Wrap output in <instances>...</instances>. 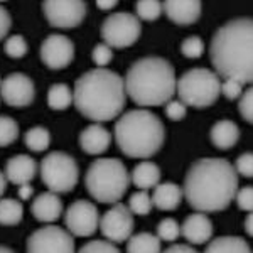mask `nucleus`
I'll return each instance as SVG.
<instances>
[{
    "label": "nucleus",
    "mask_w": 253,
    "mask_h": 253,
    "mask_svg": "<svg viewBox=\"0 0 253 253\" xmlns=\"http://www.w3.org/2000/svg\"><path fill=\"white\" fill-rule=\"evenodd\" d=\"M238 174L233 164L221 157H203L189 166L184 177V194L198 213H219L235 199Z\"/></svg>",
    "instance_id": "nucleus-1"
},
{
    "label": "nucleus",
    "mask_w": 253,
    "mask_h": 253,
    "mask_svg": "<svg viewBox=\"0 0 253 253\" xmlns=\"http://www.w3.org/2000/svg\"><path fill=\"white\" fill-rule=\"evenodd\" d=\"M210 58L218 76L235 80L243 86L250 84L253 81L252 17H236L224 22L211 39Z\"/></svg>",
    "instance_id": "nucleus-2"
},
{
    "label": "nucleus",
    "mask_w": 253,
    "mask_h": 253,
    "mask_svg": "<svg viewBox=\"0 0 253 253\" xmlns=\"http://www.w3.org/2000/svg\"><path fill=\"white\" fill-rule=\"evenodd\" d=\"M126 103L124 78L107 68L89 69L73 89V105L88 120L101 124L118 118Z\"/></svg>",
    "instance_id": "nucleus-3"
},
{
    "label": "nucleus",
    "mask_w": 253,
    "mask_h": 253,
    "mask_svg": "<svg viewBox=\"0 0 253 253\" xmlns=\"http://www.w3.org/2000/svg\"><path fill=\"white\" fill-rule=\"evenodd\" d=\"M175 71L161 56H145L128 68L124 84L130 100L142 108L161 107L175 93Z\"/></svg>",
    "instance_id": "nucleus-4"
},
{
    "label": "nucleus",
    "mask_w": 253,
    "mask_h": 253,
    "mask_svg": "<svg viewBox=\"0 0 253 253\" xmlns=\"http://www.w3.org/2000/svg\"><path fill=\"white\" fill-rule=\"evenodd\" d=\"M113 135L124 156L149 159L164 145L166 126L156 113L147 108H135L118 118Z\"/></svg>",
    "instance_id": "nucleus-5"
},
{
    "label": "nucleus",
    "mask_w": 253,
    "mask_h": 253,
    "mask_svg": "<svg viewBox=\"0 0 253 253\" xmlns=\"http://www.w3.org/2000/svg\"><path fill=\"white\" fill-rule=\"evenodd\" d=\"M88 194L98 203H120L130 186V174L120 159H96L84 174Z\"/></svg>",
    "instance_id": "nucleus-6"
},
{
    "label": "nucleus",
    "mask_w": 253,
    "mask_h": 253,
    "mask_svg": "<svg viewBox=\"0 0 253 253\" xmlns=\"http://www.w3.org/2000/svg\"><path fill=\"white\" fill-rule=\"evenodd\" d=\"M221 80L214 71L208 68H193L182 73L181 78L175 81V91L179 101L184 107L208 108L219 98Z\"/></svg>",
    "instance_id": "nucleus-7"
},
{
    "label": "nucleus",
    "mask_w": 253,
    "mask_h": 253,
    "mask_svg": "<svg viewBox=\"0 0 253 253\" xmlns=\"http://www.w3.org/2000/svg\"><path fill=\"white\" fill-rule=\"evenodd\" d=\"M41 181L54 194L71 193L80 179V167L73 156L61 150L49 152L39 166Z\"/></svg>",
    "instance_id": "nucleus-8"
},
{
    "label": "nucleus",
    "mask_w": 253,
    "mask_h": 253,
    "mask_svg": "<svg viewBox=\"0 0 253 253\" xmlns=\"http://www.w3.org/2000/svg\"><path fill=\"white\" fill-rule=\"evenodd\" d=\"M140 34V20L130 12H113L101 24V38L108 47H130L137 42Z\"/></svg>",
    "instance_id": "nucleus-9"
},
{
    "label": "nucleus",
    "mask_w": 253,
    "mask_h": 253,
    "mask_svg": "<svg viewBox=\"0 0 253 253\" xmlns=\"http://www.w3.org/2000/svg\"><path fill=\"white\" fill-rule=\"evenodd\" d=\"M27 253H76L75 240L61 226H42L36 230L26 243Z\"/></svg>",
    "instance_id": "nucleus-10"
},
{
    "label": "nucleus",
    "mask_w": 253,
    "mask_h": 253,
    "mask_svg": "<svg viewBox=\"0 0 253 253\" xmlns=\"http://www.w3.org/2000/svg\"><path fill=\"white\" fill-rule=\"evenodd\" d=\"M42 10L49 26L58 29L78 27L86 17V3L81 0H46Z\"/></svg>",
    "instance_id": "nucleus-11"
},
{
    "label": "nucleus",
    "mask_w": 253,
    "mask_h": 253,
    "mask_svg": "<svg viewBox=\"0 0 253 253\" xmlns=\"http://www.w3.org/2000/svg\"><path fill=\"white\" fill-rule=\"evenodd\" d=\"M64 224L73 236H81V238L91 236L100 224V214H98L96 206L86 199H78L71 203L64 211Z\"/></svg>",
    "instance_id": "nucleus-12"
},
{
    "label": "nucleus",
    "mask_w": 253,
    "mask_h": 253,
    "mask_svg": "<svg viewBox=\"0 0 253 253\" xmlns=\"http://www.w3.org/2000/svg\"><path fill=\"white\" fill-rule=\"evenodd\" d=\"M100 230L110 243H122L133 233V214L124 203H115L100 218Z\"/></svg>",
    "instance_id": "nucleus-13"
},
{
    "label": "nucleus",
    "mask_w": 253,
    "mask_h": 253,
    "mask_svg": "<svg viewBox=\"0 0 253 253\" xmlns=\"http://www.w3.org/2000/svg\"><path fill=\"white\" fill-rule=\"evenodd\" d=\"M0 98L12 108L29 107L36 98L34 81L24 73H10L0 81Z\"/></svg>",
    "instance_id": "nucleus-14"
},
{
    "label": "nucleus",
    "mask_w": 253,
    "mask_h": 253,
    "mask_svg": "<svg viewBox=\"0 0 253 253\" xmlns=\"http://www.w3.org/2000/svg\"><path fill=\"white\" fill-rule=\"evenodd\" d=\"M39 54L49 69H63L75 59V44L63 34H51L42 41Z\"/></svg>",
    "instance_id": "nucleus-15"
},
{
    "label": "nucleus",
    "mask_w": 253,
    "mask_h": 253,
    "mask_svg": "<svg viewBox=\"0 0 253 253\" xmlns=\"http://www.w3.org/2000/svg\"><path fill=\"white\" fill-rule=\"evenodd\" d=\"M162 12L174 24L191 26L201 17L203 5L199 0H167L162 3Z\"/></svg>",
    "instance_id": "nucleus-16"
},
{
    "label": "nucleus",
    "mask_w": 253,
    "mask_h": 253,
    "mask_svg": "<svg viewBox=\"0 0 253 253\" xmlns=\"http://www.w3.org/2000/svg\"><path fill=\"white\" fill-rule=\"evenodd\" d=\"M39 170L38 162L34 161L31 156H26V154H17V156L10 157L5 164V170H3V175H5L7 181H10L12 184H29L32 179L36 177Z\"/></svg>",
    "instance_id": "nucleus-17"
},
{
    "label": "nucleus",
    "mask_w": 253,
    "mask_h": 253,
    "mask_svg": "<svg viewBox=\"0 0 253 253\" xmlns=\"http://www.w3.org/2000/svg\"><path fill=\"white\" fill-rule=\"evenodd\" d=\"M181 235L193 245L208 243L213 238V223L205 213H193L181 224Z\"/></svg>",
    "instance_id": "nucleus-18"
},
{
    "label": "nucleus",
    "mask_w": 253,
    "mask_h": 253,
    "mask_svg": "<svg viewBox=\"0 0 253 253\" xmlns=\"http://www.w3.org/2000/svg\"><path fill=\"white\" fill-rule=\"evenodd\" d=\"M110 144H112V135L100 124L88 125L80 133V147L89 156H100V154L107 152Z\"/></svg>",
    "instance_id": "nucleus-19"
},
{
    "label": "nucleus",
    "mask_w": 253,
    "mask_h": 253,
    "mask_svg": "<svg viewBox=\"0 0 253 253\" xmlns=\"http://www.w3.org/2000/svg\"><path fill=\"white\" fill-rule=\"evenodd\" d=\"M31 213L41 223H54L63 214V201L59 199L58 194L51 193V191L41 193L32 201Z\"/></svg>",
    "instance_id": "nucleus-20"
},
{
    "label": "nucleus",
    "mask_w": 253,
    "mask_h": 253,
    "mask_svg": "<svg viewBox=\"0 0 253 253\" xmlns=\"http://www.w3.org/2000/svg\"><path fill=\"white\" fill-rule=\"evenodd\" d=\"M182 198V189L174 182H159V184L154 187V194L150 196L152 199V206H156L157 210L161 211H174L177 210L179 205H181Z\"/></svg>",
    "instance_id": "nucleus-21"
},
{
    "label": "nucleus",
    "mask_w": 253,
    "mask_h": 253,
    "mask_svg": "<svg viewBox=\"0 0 253 253\" xmlns=\"http://www.w3.org/2000/svg\"><path fill=\"white\" fill-rule=\"evenodd\" d=\"M210 137L216 149L230 150L240 140V128L233 120H219L211 126Z\"/></svg>",
    "instance_id": "nucleus-22"
},
{
    "label": "nucleus",
    "mask_w": 253,
    "mask_h": 253,
    "mask_svg": "<svg viewBox=\"0 0 253 253\" xmlns=\"http://www.w3.org/2000/svg\"><path fill=\"white\" fill-rule=\"evenodd\" d=\"M130 181L140 191L152 189V187H156L161 182V169H159L156 162L142 161L133 167Z\"/></svg>",
    "instance_id": "nucleus-23"
},
{
    "label": "nucleus",
    "mask_w": 253,
    "mask_h": 253,
    "mask_svg": "<svg viewBox=\"0 0 253 253\" xmlns=\"http://www.w3.org/2000/svg\"><path fill=\"white\" fill-rule=\"evenodd\" d=\"M205 253H252V247L242 236H218L210 242Z\"/></svg>",
    "instance_id": "nucleus-24"
},
{
    "label": "nucleus",
    "mask_w": 253,
    "mask_h": 253,
    "mask_svg": "<svg viewBox=\"0 0 253 253\" xmlns=\"http://www.w3.org/2000/svg\"><path fill=\"white\" fill-rule=\"evenodd\" d=\"M162 252V242L156 235L147 233H137L126 240V253H161Z\"/></svg>",
    "instance_id": "nucleus-25"
},
{
    "label": "nucleus",
    "mask_w": 253,
    "mask_h": 253,
    "mask_svg": "<svg viewBox=\"0 0 253 253\" xmlns=\"http://www.w3.org/2000/svg\"><path fill=\"white\" fill-rule=\"evenodd\" d=\"M24 206L19 199L5 198L0 199V224L2 226H15L22 221Z\"/></svg>",
    "instance_id": "nucleus-26"
},
{
    "label": "nucleus",
    "mask_w": 253,
    "mask_h": 253,
    "mask_svg": "<svg viewBox=\"0 0 253 253\" xmlns=\"http://www.w3.org/2000/svg\"><path fill=\"white\" fill-rule=\"evenodd\" d=\"M47 105L51 110H66L73 105V91L68 84L56 83L47 91Z\"/></svg>",
    "instance_id": "nucleus-27"
},
{
    "label": "nucleus",
    "mask_w": 253,
    "mask_h": 253,
    "mask_svg": "<svg viewBox=\"0 0 253 253\" xmlns=\"http://www.w3.org/2000/svg\"><path fill=\"white\" fill-rule=\"evenodd\" d=\"M24 144L32 152H44L51 144V133L44 126H32L24 135Z\"/></svg>",
    "instance_id": "nucleus-28"
},
{
    "label": "nucleus",
    "mask_w": 253,
    "mask_h": 253,
    "mask_svg": "<svg viewBox=\"0 0 253 253\" xmlns=\"http://www.w3.org/2000/svg\"><path fill=\"white\" fill-rule=\"evenodd\" d=\"M19 138V124L9 115H0V147H9Z\"/></svg>",
    "instance_id": "nucleus-29"
},
{
    "label": "nucleus",
    "mask_w": 253,
    "mask_h": 253,
    "mask_svg": "<svg viewBox=\"0 0 253 253\" xmlns=\"http://www.w3.org/2000/svg\"><path fill=\"white\" fill-rule=\"evenodd\" d=\"M138 20H156L162 14V3L159 0H138L135 3Z\"/></svg>",
    "instance_id": "nucleus-30"
},
{
    "label": "nucleus",
    "mask_w": 253,
    "mask_h": 253,
    "mask_svg": "<svg viewBox=\"0 0 253 253\" xmlns=\"http://www.w3.org/2000/svg\"><path fill=\"white\" fill-rule=\"evenodd\" d=\"M132 214H138V216H145L152 211V199H150L149 193L145 191H138V193H133L128 199V206Z\"/></svg>",
    "instance_id": "nucleus-31"
},
{
    "label": "nucleus",
    "mask_w": 253,
    "mask_h": 253,
    "mask_svg": "<svg viewBox=\"0 0 253 253\" xmlns=\"http://www.w3.org/2000/svg\"><path fill=\"white\" fill-rule=\"evenodd\" d=\"M3 51H5V54L9 56V58L20 59L27 54L29 46H27V41L24 39V36L14 34L5 39V42H3Z\"/></svg>",
    "instance_id": "nucleus-32"
},
{
    "label": "nucleus",
    "mask_w": 253,
    "mask_h": 253,
    "mask_svg": "<svg viewBox=\"0 0 253 253\" xmlns=\"http://www.w3.org/2000/svg\"><path fill=\"white\" fill-rule=\"evenodd\" d=\"M181 235V224L174 218H164L157 224V238L161 242H175Z\"/></svg>",
    "instance_id": "nucleus-33"
},
{
    "label": "nucleus",
    "mask_w": 253,
    "mask_h": 253,
    "mask_svg": "<svg viewBox=\"0 0 253 253\" xmlns=\"http://www.w3.org/2000/svg\"><path fill=\"white\" fill-rule=\"evenodd\" d=\"M181 52H182V56H186V58H189V59L201 58L203 52H205V41L199 38V36H189V38H186L182 41Z\"/></svg>",
    "instance_id": "nucleus-34"
},
{
    "label": "nucleus",
    "mask_w": 253,
    "mask_h": 253,
    "mask_svg": "<svg viewBox=\"0 0 253 253\" xmlns=\"http://www.w3.org/2000/svg\"><path fill=\"white\" fill-rule=\"evenodd\" d=\"M78 253H122L115 247V243H110L107 240H93V242L84 243L80 248Z\"/></svg>",
    "instance_id": "nucleus-35"
},
{
    "label": "nucleus",
    "mask_w": 253,
    "mask_h": 253,
    "mask_svg": "<svg viewBox=\"0 0 253 253\" xmlns=\"http://www.w3.org/2000/svg\"><path fill=\"white\" fill-rule=\"evenodd\" d=\"M238 112L247 124H252L253 122V89L252 88H247L242 93V96H240Z\"/></svg>",
    "instance_id": "nucleus-36"
},
{
    "label": "nucleus",
    "mask_w": 253,
    "mask_h": 253,
    "mask_svg": "<svg viewBox=\"0 0 253 253\" xmlns=\"http://www.w3.org/2000/svg\"><path fill=\"white\" fill-rule=\"evenodd\" d=\"M91 58H93V63H95L98 68H105L110 61H112L113 51H112V47H108L105 42H100V44H96V46L93 47Z\"/></svg>",
    "instance_id": "nucleus-37"
},
{
    "label": "nucleus",
    "mask_w": 253,
    "mask_h": 253,
    "mask_svg": "<svg viewBox=\"0 0 253 253\" xmlns=\"http://www.w3.org/2000/svg\"><path fill=\"white\" fill-rule=\"evenodd\" d=\"M233 169L238 175H243V177L250 179L253 175V154L252 152L242 154V156L236 159Z\"/></svg>",
    "instance_id": "nucleus-38"
},
{
    "label": "nucleus",
    "mask_w": 253,
    "mask_h": 253,
    "mask_svg": "<svg viewBox=\"0 0 253 253\" xmlns=\"http://www.w3.org/2000/svg\"><path fill=\"white\" fill-rule=\"evenodd\" d=\"M236 205L242 211H247V213H252L253 210V187L252 186H245L242 189L236 191L235 199Z\"/></svg>",
    "instance_id": "nucleus-39"
},
{
    "label": "nucleus",
    "mask_w": 253,
    "mask_h": 253,
    "mask_svg": "<svg viewBox=\"0 0 253 253\" xmlns=\"http://www.w3.org/2000/svg\"><path fill=\"white\" fill-rule=\"evenodd\" d=\"M219 93H221L224 98H228V100H236V98L242 96L243 84L235 80H224L221 83V88H219Z\"/></svg>",
    "instance_id": "nucleus-40"
},
{
    "label": "nucleus",
    "mask_w": 253,
    "mask_h": 253,
    "mask_svg": "<svg viewBox=\"0 0 253 253\" xmlns=\"http://www.w3.org/2000/svg\"><path fill=\"white\" fill-rule=\"evenodd\" d=\"M186 113H187V107H184L179 100H169L166 103V115L169 120L179 122L186 117Z\"/></svg>",
    "instance_id": "nucleus-41"
},
{
    "label": "nucleus",
    "mask_w": 253,
    "mask_h": 253,
    "mask_svg": "<svg viewBox=\"0 0 253 253\" xmlns=\"http://www.w3.org/2000/svg\"><path fill=\"white\" fill-rule=\"evenodd\" d=\"M10 27H12V17H10L9 10L3 5H0V41L3 38H7Z\"/></svg>",
    "instance_id": "nucleus-42"
},
{
    "label": "nucleus",
    "mask_w": 253,
    "mask_h": 253,
    "mask_svg": "<svg viewBox=\"0 0 253 253\" xmlns=\"http://www.w3.org/2000/svg\"><path fill=\"white\" fill-rule=\"evenodd\" d=\"M161 253H199L198 250H194L193 247L189 245H184V243H175V245H170L169 248H166L164 252Z\"/></svg>",
    "instance_id": "nucleus-43"
},
{
    "label": "nucleus",
    "mask_w": 253,
    "mask_h": 253,
    "mask_svg": "<svg viewBox=\"0 0 253 253\" xmlns=\"http://www.w3.org/2000/svg\"><path fill=\"white\" fill-rule=\"evenodd\" d=\"M19 199H22V201H26V199H31L32 194H34V189H32V186L29 184H22L19 186Z\"/></svg>",
    "instance_id": "nucleus-44"
},
{
    "label": "nucleus",
    "mask_w": 253,
    "mask_h": 253,
    "mask_svg": "<svg viewBox=\"0 0 253 253\" xmlns=\"http://www.w3.org/2000/svg\"><path fill=\"white\" fill-rule=\"evenodd\" d=\"M117 3L115 0H110V2H103V0H98L96 2V7L98 9H101V10H110V9H113V7H117Z\"/></svg>",
    "instance_id": "nucleus-45"
},
{
    "label": "nucleus",
    "mask_w": 253,
    "mask_h": 253,
    "mask_svg": "<svg viewBox=\"0 0 253 253\" xmlns=\"http://www.w3.org/2000/svg\"><path fill=\"white\" fill-rule=\"evenodd\" d=\"M252 221H253V216L248 213V216L245 218V231H247L248 236H253V226H252Z\"/></svg>",
    "instance_id": "nucleus-46"
},
{
    "label": "nucleus",
    "mask_w": 253,
    "mask_h": 253,
    "mask_svg": "<svg viewBox=\"0 0 253 253\" xmlns=\"http://www.w3.org/2000/svg\"><path fill=\"white\" fill-rule=\"evenodd\" d=\"M5 187H7V179H5V175H3V172H0V198L5 193Z\"/></svg>",
    "instance_id": "nucleus-47"
},
{
    "label": "nucleus",
    "mask_w": 253,
    "mask_h": 253,
    "mask_svg": "<svg viewBox=\"0 0 253 253\" xmlns=\"http://www.w3.org/2000/svg\"><path fill=\"white\" fill-rule=\"evenodd\" d=\"M0 253H15V252L12 248L5 247V245H0Z\"/></svg>",
    "instance_id": "nucleus-48"
}]
</instances>
